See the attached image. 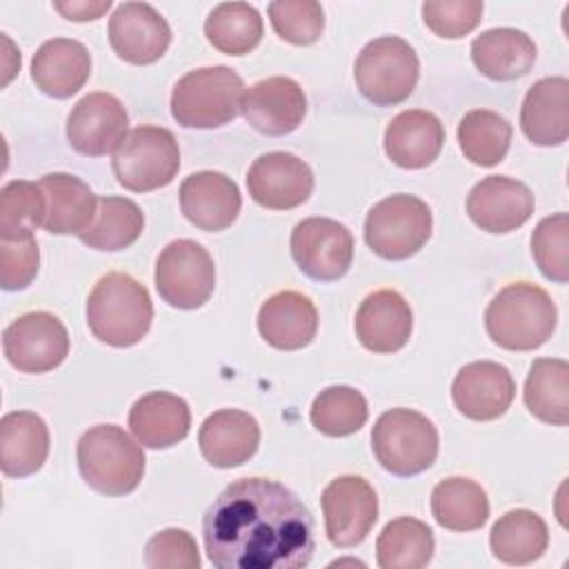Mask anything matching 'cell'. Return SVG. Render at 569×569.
I'll return each mask as SVG.
<instances>
[{"label": "cell", "instance_id": "1", "mask_svg": "<svg viewBox=\"0 0 569 569\" xmlns=\"http://www.w3.org/2000/svg\"><path fill=\"white\" fill-rule=\"evenodd\" d=\"M307 505L269 478H240L202 518L207 558L218 569H302L316 551Z\"/></svg>", "mask_w": 569, "mask_h": 569}, {"label": "cell", "instance_id": "2", "mask_svg": "<svg viewBox=\"0 0 569 569\" xmlns=\"http://www.w3.org/2000/svg\"><path fill=\"white\" fill-rule=\"evenodd\" d=\"M153 320V302L144 284L122 271L102 276L87 298V325L109 347L138 345Z\"/></svg>", "mask_w": 569, "mask_h": 569}, {"label": "cell", "instance_id": "3", "mask_svg": "<svg viewBox=\"0 0 569 569\" xmlns=\"http://www.w3.org/2000/svg\"><path fill=\"white\" fill-rule=\"evenodd\" d=\"M558 322L551 296L531 282L505 284L487 305L485 329L489 338L509 351H533L542 347Z\"/></svg>", "mask_w": 569, "mask_h": 569}, {"label": "cell", "instance_id": "4", "mask_svg": "<svg viewBox=\"0 0 569 569\" xmlns=\"http://www.w3.org/2000/svg\"><path fill=\"white\" fill-rule=\"evenodd\" d=\"M82 480L102 496L131 493L144 476L142 447L118 425L87 429L76 447Z\"/></svg>", "mask_w": 569, "mask_h": 569}, {"label": "cell", "instance_id": "5", "mask_svg": "<svg viewBox=\"0 0 569 569\" xmlns=\"http://www.w3.org/2000/svg\"><path fill=\"white\" fill-rule=\"evenodd\" d=\"M244 82L224 64L184 73L171 91V116L187 129H216L242 111Z\"/></svg>", "mask_w": 569, "mask_h": 569}, {"label": "cell", "instance_id": "6", "mask_svg": "<svg viewBox=\"0 0 569 569\" xmlns=\"http://www.w3.org/2000/svg\"><path fill=\"white\" fill-rule=\"evenodd\" d=\"M371 449L382 469L393 476H418L427 471L438 456V429L420 411L396 407L373 425Z\"/></svg>", "mask_w": 569, "mask_h": 569}, {"label": "cell", "instance_id": "7", "mask_svg": "<svg viewBox=\"0 0 569 569\" xmlns=\"http://www.w3.org/2000/svg\"><path fill=\"white\" fill-rule=\"evenodd\" d=\"M418 76L416 49L398 36H380L367 42L353 67L358 91L376 107L405 102L413 93Z\"/></svg>", "mask_w": 569, "mask_h": 569}, {"label": "cell", "instance_id": "8", "mask_svg": "<svg viewBox=\"0 0 569 569\" xmlns=\"http://www.w3.org/2000/svg\"><path fill=\"white\" fill-rule=\"evenodd\" d=\"M111 169L118 184L133 193H147L167 187L173 182L180 169L178 140L164 127H136L113 151Z\"/></svg>", "mask_w": 569, "mask_h": 569}, {"label": "cell", "instance_id": "9", "mask_svg": "<svg viewBox=\"0 0 569 569\" xmlns=\"http://www.w3.org/2000/svg\"><path fill=\"white\" fill-rule=\"evenodd\" d=\"M433 216L425 200L396 193L376 202L365 218V242L385 260H407L431 236Z\"/></svg>", "mask_w": 569, "mask_h": 569}, {"label": "cell", "instance_id": "10", "mask_svg": "<svg viewBox=\"0 0 569 569\" xmlns=\"http://www.w3.org/2000/svg\"><path fill=\"white\" fill-rule=\"evenodd\" d=\"M153 280L167 305L191 311L211 298L216 289V264L202 244L180 238L160 251Z\"/></svg>", "mask_w": 569, "mask_h": 569}, {"label": "cell", "instance_id": "11", "mask_svg": "<svg viewBox=\"0 0 569 569\" xmlns=\"http://www.w3.org/2000/svg\"><path fill=\"white\" fill-rule=\"evenodd\" d=\"M4 358L22 373H47L60 367L69 353V333L62 320L49 311L18 316L2 331Z\"/></svg>", "mask_w": 569, "mask_h": 569}, {"label": "cell", "instance_id": "12", "mask_svg": "<svg viewBox=\"0 0 569 569\" xmlns=\"http://www.w3.org/2000/svg\"><path fill=\"white\" fill-rule=\"evenodd\" d=\"M291 256L311 280L333 282L342 278L353 260L351 231L331 218H305L291 231Z\"/></svg>", "mask_w": 569, "mask_h": 569}, {"label": "cell", "instance_id": "13", "mask_svg": "<svg viewBox=\"0 0 569 569\" xmlns=\"http://www.w3.org/2000/svg\"><path fill=\"white\" fill-rule=\"evenodd\" d=\"M325 531L333 547L360 545L378 520V496L362 476H338L322 491Z\"/></svg>", "mask_w": 569, "mask_h": 569}, {"label": "cell", "instance_id": "14", "mask_svg": "<svg viewBox=\"0 0 569 569\" xmlns=\"http://www.w3.org/2000/svg\"><path fill=\"white\" fill-rule=\"evenodd\" d=\"M249 196L264 209L287 211L309 200L313 191L311 167L289 151H269L247 171Z\"/></svg>", "mask_w": 569, "mask_h": 569}, {"label": "cell", "instance_id": "15", "mask_svg": "<svg viewBox=\"0 0 569 569\" xmlns=\"http://www.w3.org/2000/svg\"><path fill=\"white\" fill-rule=\"evenodd\" d=\"M124 104L107 93L93 91L80 98L67 118V140L82 156H107L118 149L129 133Z\"/></svg>", "mask_w": 569, "mask_h": 569}, {"label": "cell", "instance_id": "16", "mask_svg": "<svg viewBox=\"0 0 569 569\" xmlns=\"http://www.w3.org/2000/svg\"><path fill=\"white\" fill-rule=\"evenodd\" d=\"M109 44L129 64H151L171 44L167 20L147 2H122L109 18Z\"/></svg>", "mask_w": 569, "mask_h": 569}, {"label": "cell", "instance_id": "17", "mask_svg": "<svg viewBox=\"0 0 569 569\" xmlns=\"http://www.w3.org/2000/svg\"><path fill=\"white\" fill-rule=\"evenodd\" d=\"M516 396L513 376L505 365L493 360H476L465 365L451 385L456 409L469 420L489 422L511 407Z\"/></svg>", "mask_w": 569, "mask_h": 569}, {"label": "cell", "instance_id": "18", "mask_svg": "<svg viewBox=\"0 0 569 569\" xmlns=\"http://www.w3.org/2000/svg\"><path fill=\"white\" fill-rule=\"evenodd\" d=\"M533 193L509 176H487L467 196V216L487 233H509L533 213Z\"/></svg>", "mask_w": 569, "mask_h": 569}, {"label": "cell", "instance_id": "19", "mask_svg": "<svg viewBox=\"0 0 569 569\" xmlns=\"http://www.w3.org/2000/svg\"><path fill=\"white\" fill-rule=\"evenodd\" d=\"M307 113L302 87L287 76H271L244 89L242 116L264 136H287L296 131Z\"/></svg>", "mask_w": 569, "mask_h": 569}, {"label": "cell", "instance_id": "20", "mask_svg": "<svg viewBox=\"0 0 569 569\" xmlns=\"http://www.w3.org/2000/svg\"><path fill=\"white\" fill-rule=\"evenodd\" d=\"M353 329L365 349L373 353H393L409 342L413 313L398 291L378 289L360 302Z\"/></svg>", "mask_w": 569, "mask_h": 569}, {"label": "cell", "instance_id": "21", "mask_svg": "<svg viewBox=\"0 0 569 569\" xmlns=\"http://www.w3.org/2000/svg\"><path fill=\"white\" fill-rule=\"evenodd\" d=\"M242 196L238 184L220 171H198L180 184V209L202 231H222L240 213Z\"/></svg>", "mask_w": 569, "mask_h": 569}, {"label": "cell", "instance_id": "22", "mask_svg": "<svg viewBox=\"0 0 569 569\" xmlns=\"http://www.w3.org/2000/svg\"><path fill=\"white\" fill-rule=\"evenodd\" d=\"M260 445L258 420L242 409H220L204 418L198 431L202 458L218 467L231 469L244 465Z\"/></svg>", "mask_w": 569, "mask_h": 569}, {"label": "cell", "instance_id": "23", "mask_svg": "<svg viewBox=\"0 0 569 569\" xmlns=\"http://www.w3.org/2000/svg\"><path fill=\"white\" fill-rule=\"evenodd\" d=\"M258 331L267 345L280 351H298L316 338L318 311L300 291H278L258 311Z\"/></svg>", "mask_w": 569, "mask_h": 569}, {"label": "cell", "instance_id": "24", "mask_svg": "<svg viewBox=\"0 0 569 569\" xmlns=\"http://www.w3.org/2000/svg\"><path fill=\"white\" fill-rule=\"evenodd\" d=\"M520 127L538 147H558L569 138V80L565 76L533 82L522 100Z\"/></svg>", "mask_w": 569, "mask_h": 569}, {"label": "cell", "instance_id": "25", "mask_svg": "<svg viewBox=\"0 0 569 569\" xmlns=\"http://www.w3.org/2000/svg\"><path fill=\"white\" fill-rule=\"evenodd\" d=\"M445 127L436 113L409 109L391 118L385 129V153L402 169L429 167L442 151Z\"/></svg>", "mask_w": 569, "mask_h": 569}, {"label": "cell", "instance_id": "26", "mask_svg": "<svg viewBox=\"0 0 569 569\" xmlns=\"http://www.w3.org/2000/svg\"><path fill=\"white\" fill-rule=\"evenodd\" d=\"M91 76V56L73 38H51L38 47L31 60V80L51 98H71Z\"/></svg>", "mask_w": 569, "mask_h": 569}, {"label": "cell", "instance_id": "27", "mask_svg": "<svg viewBox=\"0 0 569 569\" xmlns=\"http://www.w3.org/2000/svg\"><path fill=\"white\" fill-rule=\"evenodd\" d=\"M191 409L184 398L169 391H151L138 398L129 411V429L149 449H169L187 438Z\"/></svg>", "mask_w": 569, "mask_h": 569}, {"label": "cell", "instance_id": "28", "mask_svg": "<svg viewBox=\"0 0 569 569\" xmlns=\"http://www.w3.org/2000/svg\"><path fill=\"white\" fill-rule=\"evenodd\" d=\"M49 456L47 422L33 411H9L0 420V467L9 478L36 473Z\"/></svg>", "mask_w": 569, "mask_h": 569}, {"label": "cell", "instance_id": "29", "mask_svg": "<svg viewBox=\"0 0 569 569\" xmlns=\"http://www.w3.org/2000/svg\"><path fill=\"white\" fill-rule=\"evenodd\" d=\"M538 49L533 40L511 27H496L489 31H482L471 42V60L476 69L498 82L516 80L531 71L536 62Z\"/></svg>", "mask_w": 569, "mask_h": 569}, {"label": "cell", "instance_id": "30", "mask_svg": "<svg viewBox=\"0 0 569 569\" xmlns=\"http://www.w3.org/2000/svg\"><path fill=\"white\" fill-rule=\"evenodd\" d=\"M47 211L42 229L56 236L82 233L98 209V198L87 182L71 173H47L40 178Z\"/></svg>", "mask_w": 569, "mask_h": 569}, {"label": "cell", "instance_id": "31", "mask_svg": "<svg viewBox=\"0 0 569 569\" xmlns=\"http://www.w3.org/2000/svg\"><path fill=\"white\" fill-rule=\"evenodd\" d=\"M549 545L547 522L529 509H511L500 516L489 533L491 553L505 565H529Z\"/></svg>", "mask_w": 569, "mask_h": 569}, {"label": "cell", "instance_id": "32", "mask_svg": "<svg viewBox=\"0 0 569 569\" xmlns=\"http://www.w3.org/2000/svg\"><path fill=\"white\" fill-rule=\"evenodd\" d=\"M431 513L449 531H476L489 518V498L471 478L451 476L433 487Z\"/></svg>", "mask_w": 569, "mask_h": 569}, {"label": "cell", "instance_id": "33", "mask_svg": "<svg viewBox=\"0 0 569 569\" xmlns=\"http://www.w3.org/2000/svg\"><path fill=\"white\" fill-rule=\"evenodd\" d=\"M525 405L540 422L565 427L569 422V365L562 358L533 360L525 380Z\"/></svg>", "mask_w": 569, "mask_h": 569}, {"label": "cell", "instance_id": "34", "mask_svg": "<svg viewBox=\"0 0 569 569\" xmlns=\"http://www.w3.org/2000/svg\"><path fill=\"white\" fill-rule=\"evenodd\" d=\"M433 531L427 522L400 516L389 520L378 540H376V558L382 569H420L427 567L433 558Z\"/></svg>", "mask_w": 569, "mask_h": 569}, {"label": "cell", "instance_id": "35", "mask_svg": "<svg viewBox=\"0 0 569 569\" xmlns=\"http://www.w3.org/2000/svg\"><path fill=\"white\" fill-rule=\"evenodd\" d=\"M144 229L142 209L120 196L98 198V209L91 224L78 238L98 251H120L131 247Z\"/></svg>", "mask_w": 569, "mask_h": 569}, {"label": "cell", "instance_id": "36", "mask_svg": "<svg viewBox=\"0 0 569 569\" xmlns=\"http://www.w3.org/2000/svg\"><path fill=\"white\" fill-rule=\"evenodd\" d=\"M511 124L491 109H471L458 122V144L465 158L478 167H496L511 144Z\"/></svg>", "mask_w": 569, "mask_h": 569}, {"label": "cell", "instance_id": "37", "mask_svg": "<svg viewBox=\"0 0 569 569\" xmlns=\"http://www.w3.org/2000/svg\"><path fill=\"white\" fill-rule=\"evenodd\" d=\"M209 44L227 56H244L262 40V18L247 2H222L213 7L204 20Z\"/></svg>", "mask_w": 569, "mask_h": 569}, {"label": "cell", "instance_id": "38", "mask_svg": "<svg viewBox=\"0 0 569 569\" xmlns=\"http://www.w3.org/2000/svg\"><path fill=\"white\" fill-rule=\"evenodd\" d=\"M369 418L365 396L347 385H333L322 389L311 405V425L331 438H342L360 431Z\"/></svg>", "mask_w": 569, "mask_h": 569}, {"label": "cell", "instance_id": "39", "mask_svg": "<svg viewBox=\"0 0 569 569\" xmlns=\"http://www.w3.org/2000/svg\"><path fill=\"white\" fill-rule=\"evenodd\" d=\"M47 211L38 182L11 180L0 191V238H18L42 227Z\"/></svg>", "mask_w": 569, "mask_h": 569}, {"label": "cell", "instance_id": "40", "mask_svg": "<svg viewBox=\"0 0 569 569\" xmlns=\"http://www.w3.org/2000/svg\"><path fill=\"white\" fill-rule=\"evenodd\" d=\"M531 256L540 273L553 282L569 280V216L553 213L538 222L531 233Z\"/></svg>", "mask_w": 569, "mask_h": 569}, {"label": "cell", "instance_id": "41", "mask_svg": "<svg viewBox=\"0 0 569 569\" xmlns=\"http://www.w3.org/2000/svg\"><path fill=\"white\" fill-rule=\"evenodd\" d=\"M278 38L289 44H313L325 31V11L313 0H276L267 7Z\"/></svg>", "mask_w": 569, "mask_h": 569}, {"label": "cell", "instance_id": "42", "mask_svg": "<svg viewBox=\"0 0 569 569\" xmlns=\"http://www.w3.org/2000/svg\"><path fill=\"white\" fill-rule=\"evenodd\" d=\"M480 0H429L422 4L425 24L440 38H465L482 20Z\"/></svg>", "mask_w": 569, "mask_h": 569}, {"label": "cell", "instance_id": "43", "mask_svg": "<svg viewBox=\"0 0 569 569\" xmlns=\"http://www.w3.org/2000/svg\"><path fill=\"white\" fill-rule=\"evenodd\" d=\"M40 264V251L33 233L18 238H0V284L4 291L27 289Z\"/></svg>", "mask_w": 569, "mask_h": 569}, {"label": "cell", "instance_id": "44", "mask_svg": "<svg viewBox=\"0 0 569 569\" xmlns=\"http://www.w3.org/2000/svg\"><path fill=\"white\" fill-rule=\"evenodd\" d=\"M144 565L149 569H198V545L184 529H162L149 538Z\"/></svg>", "mask_w": 569, "mask_h": 569}, {"label": "cell", "instance_id": "45", "mask_svg": "<svg viewBox=\"0 0 569 569\" xmlns=\"http://www.w3.org/2000/svg\"><path fill=\"white\" fill-rule=\"evenodd\" d=\"M53 9L62 13L67 20L73 22H87V20H98L102 13L111 9V0H100V2H87V0H71V2H53Z\"/></svg>", "mask_w": 569, "mask_h": 569}]
</instances>
